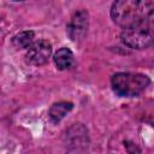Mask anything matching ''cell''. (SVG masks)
<instances>
[{
	"instance_id": "8",
	"label": "cell",
	"mask_w": 154,
	"mask_h": 154,
	"mask_svg": "<svg viewBox=\"0 0 154 154\" xmlns=\"http://www.w3.org/2000/svg\"><path fill=\"white\" fill-rule=\"evenodd\" d=\"M32 40H34V31L26 30L13 36L12 43L17 49H22V48H28L32 43Z\"/></svg>"
},
{
	"instance_id": "1",
	"label": "cell",
	"mask_w": 154,
	"mask_h": 154,
	"mask_svg": "<svg viewBox=\"0 0 154 154\" xmlns=\"http://www.w3.org/2000/svg\"><path fill=\"white\" fill-rule=\"evenodd\" d=\"M154 0H116L111 8L113 22L123 29L153 19Z\"/></svg>"
},
{
	"instance_id": "7",
	"label": "cell",
	"mask_w": 154,
	"mask_h": 154,
	"mask_svg": "<svg viewBox=\"0 0 154 154\" xmlns=\"http://www.w3.org/2000/svg\"><path fill=\"white\" fill-rule=\"evenodd\" d=\"M72 107L73 105L67 101H60V102L53 103L52 107L49 108V114H48L49 119L53 123H59L65 117V114L72 109Z\"/></svg>"
},
{
	"instance_id": "4",
	"label": "cell",
	"mask_w": 154,
	"mask_h": 154,
	"mask_svg": "<svg viewBox=\"0 0 154 154\" xmlns=\"http://www.w3.org/2000/svg\"><path fill=\"white\" fill-rule=\"evenodd\" d=\"M52 54V45L46 40H38L32 42L26 48V58L32 65H45Z\"/></svg>"
},
{
	"instance_id": "6",
	"label": "cell",
	"mask_w": 154,
	"mask_h": 154,
	"mask_svg": "<svg viewBox=\"0 0 154 154\" xmlns=\"http://www.w3.org/2000/svg\"><path fill=\"white\" fill-rule=\"evenodd\" d=\"M53 59H54V63H55L57 67L61 71L67 70L73 65V53L66 47H63V48L58 49L55 52Z\"/></svg>"
},
{
	"instance_id": "9",
	"label": "cell",
	"mask_w": 154,
	"mask_h": 154,
	"mask_svg": "<svg viewBox=\"0 0 154 154\" xmlns=\"http://www.w3.org/2000/svg\"><path fill=\"white\" fill-rule=\"evenodd\" d=\"M13 1H24V0H13Z\"/></svg>"
},
{
	"instance_id": "2",
	"label": "cell",
	"mask_w": 154,
	"mask_h": 154,
	"mask_svg": "<svg viewBox=\"0 0 154 154\" xmlns=\"http://www.w3.org/2000/svg\"><path fill=\"white\" fill-rule=\"evenodd\" d=\"M114 93L119 96L134 97L140 95L149 85L150 81L146 75L131 73V72H118L112 76L111 79Z\"/></svg>"
},
{
	"instance_id": "3",
	"label": "cell",
	"mask_w": 154,
	"mask_h": 154,
	"mask_svg": "<svg viewBox=\"0 0 154 154\" xmlns=\"http://www.w3.org/2000/svg\"><path fill=\"white\" fill-rule=\"evenodd\" d=\"M153 37L154 35L152 20L140 25L125 28L120 34L123 43L135 49H144L150 47L153 43Z\"/></svg>"
},
{
	"instance_id": "5",
	"label": "cell",
	"mask_w": 154,
	"mask_h": 154,
	"mask_svg": "<svg viewBox=\"0 0 154 154\" xmlns=\"http://www.w3.org/2000/svg\"><path fill=\"white\" fill-rule=\"evenodd\" d=\"M87 29H88V13L84 10L77 11L72 16L67 25L69 36L71 37V40L77 41L84 36V34L87 32Z\"/></svg>"
}]
</instances>
